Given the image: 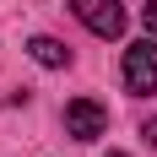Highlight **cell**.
Returning <instances> with one entry per match:
<instances>
[{
	"instance_id": "obj_1",
	"label": "cell",
	"mask_w": 157,
	"mask_h": 157,
	"mask_svg": "<svg viewBox=\"0 0 157 157\" xmlns=\"http://www.w3.org/2000/svg\"><path fill=\"white\" fill-rule=\"evenodd\" d=\"M125 87H130L136 98L157 92V38H152V33H146L141 44L125 49Z\"/></svg>"
},
{
	"instance_id": "obj_2",
	"label": "cell",
	"mask_w": 157,
	"mask_h": 157,
	"mask_svg": "<svg viewBox=\"0 0 157 157\" xmlns=\"http://www.w3.org/2000/svg\"><path fill=\"white\" fill-rule=\"evenodd\" d=\"M71 11H76V22L87 33H98V38H119V33H125V6H119V0H71Z\"/></svg>"
},
{
	"instance_id": "obj_3",
	"label": "cell",
	"mask_w": 157,
	"mask_h": 157,
	"mask_svg": "<svg viewBox=\"0 0 157 157\" xmlns=\"http://www.w3.org/2000/svg\"><path fill=\"white\" fill-rule=\"evenodd\" d=\"M109 130V109L92 103V98H71L65 103V136H76V141H98Z\"/></svg>"
},
{
	"instance_id": "obj_4",
	"label": "cell",
	"mask_w": 157,
	"mask_h": 157,
	"mask_svg": "<svg viewBox=\"0 0 157 157\" xmlns=\"http://www.w3.org/2000/svg\"><path fill=\"white\" fill-rule=\"evenodd\" d=\"M27 54H33L38 65H49V71H60V65H71V49H65L60 38H44V33H38V38L27 44Z\"/></svg>"
},
{
	"instance_id": "obj_5",
	"label": "cell",
	"mask_w": 157,
	"mask_h": 157,
	"mask_svg": "<svg viewBox=\"0 0 157 157\" xmlns=\"http://www.w3.org/2000/svg\"><path fill=\"white\" fill-rule=\"evenodd\" d=\"M141 22H146V33H152V38H157V0H152V6H146V11H141Z\"/></svg>"
},
{
	"instance_id": "obj_6",
	"label": "cell",
	"mask_w": 157,
	"mask_h": 157,
	"mask_svg": "<svg viewBox=\"0 0 157 157\" xmlns=\"http://www.w3.org/2000/svg\"><path fill=\"white\" fill-rule=\"evenodd\" d=\"M141 136H146V141L157 146V119H146V130H141Z\"/></svg>"
},
{
	"instance_id": "obj_7",
	"label": "cell",
	"mask_w": 157,
	"mask_h": 157,
	"mask_svg": "<svg viewBox=\"0 0 157 157\" xmlns=\"http://www.w3.org/2000/svg\"><path fill=\"white\" fill-rule=\"evenodd\" d=\"M109 157H125V152H109Z\"/></svg>"
}]
</instances>
